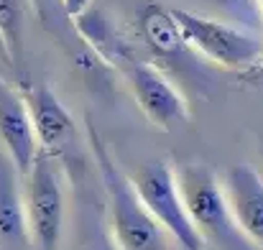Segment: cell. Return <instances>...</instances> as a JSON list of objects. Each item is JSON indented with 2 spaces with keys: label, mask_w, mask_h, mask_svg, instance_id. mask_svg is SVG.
Here are the masks:
<instances>
[{
  "label": "cell",
  "mask_w": 263,
  "mask_h": 250,
  "mask_svg": "<svg viewBox=\"0 0 263 250\" xmlns=\"http://www.w3.org/2000/svg\"><path fill=\"white\" fill-rule=\"evenodd\" d=\"M130 181H133L143 207L161 225V230L179 245V250H207L202 238L194 230V222L189 220V215L184 209L181 197H179L172 161L154 159L138 168Z\"/></svg>",
  "instance_id": "obj_5"
},
{
  "label": "cell",
  "mask_w": 263,
  "mask_h": 250,
  "mask_svg": "<svg viewBox=\"0 0 263 250\" xmlns=\"http://www.w3.org/2000/svg\"><path fill=\"white\" fill-rule=\"evenodd\" d=\"M169 13L174 18L176 28L181 31L184 41L189 44V49L194 54H202L204 59L215 62L217 67L248 72L261 62L263 41L258 36H253L238 26H230V23H222L215 18H204V15H197V13H189L181 8H174Z\"/></svg>",
  "instance_id": "obj_4"
},
{
  "label": "cell",
  "mask_w": 263,
  "mask_h": 250,
  "mask_svg": "<svg viewBox=\"0 0 263 250\" xmlns=\"http://www.w3.org/2000/svg\"><path fill=\"white\" fill-rule=\"evenodd\" d=\"M82 250H118L112 235H110V227H102V220L97 217V225L92 222L85 227V243Z\"/></svg>",
  "instance_id": "obj_14"
},
{
  "label": "cell",
  "mask_w": 263,
  "mask_h": 250,
  "mask_svg": "<svg viewBox=\"0 0 263 250\" xmlns=\"http://www.w3.org/2000/svg\"><path fill=\"white\" fill-rule=\"evenodd\" d=\"M59 3H62V10H64V15H67L69 21H74L80 13H85V10H87L92 0H59Z\"/></svg>",
  "instance_id": "obj_16"
},
{
  "label": "cell",
  "mask_w": 263,
  "mask_h": 250,
  "mask_svg": "<svg viewBox=\"0 0 263 250\" xmlns=\"http://www.w3.org/2000/svg\"><path fill=\"white\" fill-rule=\"evenodd\" d=\"M72 23H74V28H77V36L85 41V46H87L102 64L118 67V69L123 72L128 64L138 62L133 44L123 36V31H120L100 8H92V5H89L87 10L80 13Z\"/></svg>",
  "instance_id": "obj_11"
},
{
  "label": "cell",
  "mask_w": 263,
  "mask_h": 250,
  "mask_svg": "<svg viewBox=\"0 0 263 250\" xmlns=\"http://www.w3.org/2000/svg\"><path fill=\"white\" fill-rule=\"evenodd\" d=\"M87 138L105 194L107 227L118 250H169L166 233L143 207L133 181L115 166L107 146L92 125L87 128Z\"/></svg>",
  "instance_id": "obj_1"
},
{
  "label": "cell",
  "mask_w": 263,
  "mask_h": 250,
  "mask_svg": "<svg viewBox=\"0 0 263 250\" xmlns=\"http://www.w3.org/2000/svg\"><path fill=\"white\" fill-rule=\"evenodd\" d=\"M138 28H141V39H143L146 49L154 54V59H159L164 67H169L181 82H197V89H202L210 82L207 69L199 64L197 54L184 41L169 8L146 5L141 10Z\"/></svg>",
  "instance_id": "obj_7"
},
{
  "label": "cell",
  "mask_w": 263,
  "mask_h": 250,
  "mask_svg": "<svg viewBox=\"0 0 263 250\" xmlns=\"http://www.w3.org/2000/svg\"><path fill=\"white\" fill-rule=\"evenodd\" d=\"M23 26H26L23 0H0V36L10 54L18 82H23Z\"/></svg>",
  "instance_id": "obj_13"
},
{
  "label": "cell",
  "mask_w": 263,
  "mask_h": 250,
  "mask_svg": "<svg viewBox=\"0 0 263 250\" xmlns=\"http://www.w3.org/2000/svg\"><path fill=\"white\" fill-rule=\"evenodd\" d=\"M0 243L8 250L31 245L26 209H23V176L0 146Z\"/></svg>",
  "instance_id": "obj_12"
},
{
  "label": "cell",
  "mask_w": 263,
  "mask_h": 250,
  "mask_svg": "<svg viewBox=\"0 0 263 250\" xmlns=\"http://www.w3.org/2000/svg\"><path fill=\"white\" fill-rule=\"evenodd\" d=\"M176 189L189 220L204 248L215 250H258L238 227L230 204L222 194V184L215 171L202 161H186L174 168Z\"/></svg>",
  "instance_id": "obj_2"
},
{
  "label": "cell",
  "mask_w": 263,
  "mask_h": 250,
  "mask_svg": "<svg viewBox=\"0 0 263 250\" xmlns=\"http://www.w3.org/2000/svg\"><path fill=\"white\" fill-rule=\"evenodd\" d=\"M23 100L28 105L39 151L57 159L62 168H69L74 164V159H77V164L85 166L77 123H74L72 112L62 105V100L46 84H33V87L28 84Z\"/></svg>",
  "instance_id": "obj_6"
},
{
  "label": "cell",
  "mask_w": 263,
  "mask_h": 250,
  "mask_svg": "<svg viewBox=\"0 0 263 250\" xmlns=\"http://www.w3.org/2000/svg\"><path fill=\"white\" fill-rule=\"evenodd\" d=\"M125 80L130 84L138 107L143 115L164 130H172L176 125L189 120V102L181 94V89L172 84V80L148 62H133L123 69Z\"/></svg>",
  "instance_id": "obj_8"
},
{
  "label": "cell",
  "mask_w": 263,
  "mask_h": 250,
  "mask_svg": "<svg viewBox=\"0 0 263 250\" xmlns=\"http://www.w3.org/2000/svg\"><path fill=\"white\" fill-rule=\"evenodd\" d=\"M23 209L31 243L39 250H59L67 215L64 168L44 151L36 153L23 176Z\"/></svg>",
  "instance_id": "obj_3"
},
{
  "label": "cell",
  "mask_w": 263,
  "mask_h": 250,
  "mask_svg": "<svg viewBox=\"0 0 263 250\" xmlns=\"http://www.w3.org/2000/svg\"><path fill=\"white\" fill-rule=\"evenodd\" d=\"M258 3H261V10H263V0H258ZM243 80H246L248 84H253V87H263V56L253 69L243 72Z\"/></svg>",
  "instance_id": "obj_17"
},
{
  "label": "cell",
  "mask_w": 263,
  "mask_h": 250,
  "mask_svg": "<svg viewBox=\"0 0 263 250\" xmlns=\"http://www.w3.org/2000/svg\"><path fill=\"white\" fill-rule=\"evenodd\" d=\"M36 10H39V18L49 26V31H59L62 28V21H69L62 10V3L59 0H33Z\"/></svg>",
  "instance_id": "obj_15"
},
{
  "label": "cell",
  "mask_w": 263,
  "mask_h": 250,
  "mask_svg": "<svg viewBox=\"0 0 263 250\" xmlns=\"http://www.w3.org/2000/svg\"><path fill=\"white\" fill-rule=\"evenodd\" d=\"M3 72H10V74L15 77V69H13L10 54H8V49H5V41H3V36H0V74H3Z\"/></svg>",
  "instance_id": "obj_18"
},
{
  "label": "cell",
  "mask_w": 263,
  "mask_h": 250,
  "mask_svg": "<svg viewBox=\"0 0 263 250\" xmlns=\"http://www.w3.org/2000/svg\"><path fill=\"white\" fill-rule=\"evenodd\" d=\"M220 184L238 227L263 250V176L248 164H235Z\"/></svg>",
  "instance_id": "obj_10"
},
{
  "label": "cell",
  "mask_w": 263,
  "mask_h": 250,
  "mask_svg": "<svg viewBox=\"0 0 263 250\" xmlns=\"http://www.w3.org/2000/svg\"><path fill=\"white\" fill-rule=\"evenodd\" d=\"M0 146L21 171V176H26L39 153V143L33 136L23 94L15 87H10L3 74H0Z\"/></svg>",
  "instance_id": "obj_9"
}]
</instances>
